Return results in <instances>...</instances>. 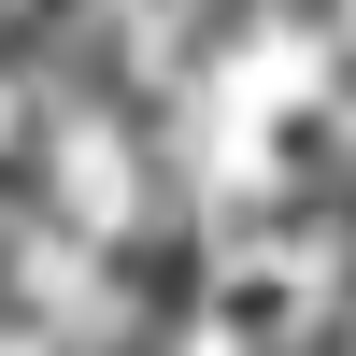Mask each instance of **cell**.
Returning a JSON list of instances; mask_svg holds the SVG:
<instances>
[{
  "instance_id": "1",
  "label": "cell",
  "mask_w": 356,
  "mask_h": 356,
  "mask_svg": "<svg viewBox=\"0 0 356 356\" xmlns=\"http://www.w3.org/2000/svg\"><path fill=\"white\" fill-rule=\"evenodd\" d=\"M100 285H114L100 314H129V328L171 342V328L200 314V285H214V243H200L186 214H129V228H114V257H100Z\"/></svg>"
}]
</instances>
